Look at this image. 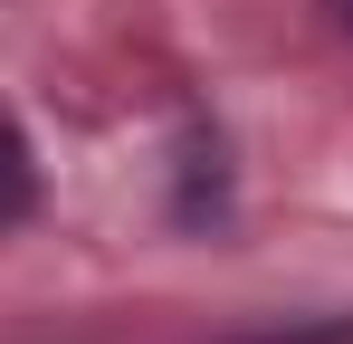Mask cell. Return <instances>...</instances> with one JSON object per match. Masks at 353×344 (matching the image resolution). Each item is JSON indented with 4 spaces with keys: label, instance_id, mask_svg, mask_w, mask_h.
Instances as JSON below:
<instances>
[{
    "label": "cell",
    "instance_id": "3",
    "mask_svg": "<svg viewBox=\"0 0 353 344\" xmlns=\"http://www.w3.org/2000/svg\"><path fill=\"white\" fill-rule=\"evenodd\" d=\"M334 19H344V29H353V0H334Z\"/></svg>",
    "mask_w": 353,
    "mask_h": 344
},
{
    "label": "cell",
    "instance_id": "1",
    "mask_svg": "<svg viewBox=\"0 0 353 344\" xmlns=\"http://www.w3.org/2000/svg\"><path fill=\"white\" fill-rule=\"evenodd\" d=\"M39 211V163H29V144H19V124L0 115V229H19Z\"/></svg>",
    "mask_w": 353,
    "mask_h": 344
},
{
    "label": "cell",
    "instance_id": "2",
    "mask_svg": "<svg viewBox=\"0 0 353 344\" xmlns=\"http://www.w3.org/2000/svg\"><path fill=\"white\" fill-rule=\"evenodd\" d=\"M248 344H353V316L344 325H296V335H248Z\"/></svg>",
    "mask_w": 353,
    "mask_h": 344
}]
</instances>
